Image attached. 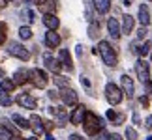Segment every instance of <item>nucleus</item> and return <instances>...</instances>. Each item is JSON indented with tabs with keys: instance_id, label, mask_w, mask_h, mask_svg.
Listing matches in <instances>:
<instances>
[{
	"instance_id": "nucleus-1",
	"label": "nucleus",
	"mask_w": 152,
	"mask_h": 140,
	"mask_svg": "<svg viewBox=\"0 0 152 140\" xmlns=\"http://www.w3.org/2000/svg\"><path fill=\"white\" fill-rule=\"evenodd\" d=\"M83 129L86 135L90 136H96L100 131H103V120L100 116H96L94 112H90V110H86L85 114V120H83Z\"/></svg>"
},
{
	"instance_id": "nucleus-2",
	"label": "nucleus",
	"mask_w": 152,
	"mask_h": 140,
	"mask_svg": "<svg viewBox=\"0 0 152 140\" xmlns=\"http://www.w3.org/2000/svg\"><path fill=\"white\" fill-rule=\"evenodd\" d=\"M98 52H100V56H102V60H103L105 66H109V67L116 66V52L113 51V47H111L107 41H100V43H98Z\"/></svg>"
},
{
	"instance_id": "nucleus-3",
	"label": "nucleus",
	"mask_w": 152,
	"mask_h": 140,
	"mask_svg": "<svg viewBox=\"0 0 152 140\" xmlns=\"http://www.w3.org/2000/svg\"><path fill=\"white\" fill-rule=\"evenodd\" d=\"M122 97H124V92H122L116 84L109 82L107 86H105V99L109 101V105H120Z\"/></svg>"
},
{
	"instance_id": "nucleus-4",
	"label": "nucleus",
	"mask_w": 152,
	"mask_h": 140,
	"mask_svg": "<svg viewBox=\"0 0 152 140\" xmlns=\"http://www.w3.org/2000/svg\"><path fill=\"white\" fill-rule=\"evenodd\" d=\"M8 52L11 56H15V58H19V60H23V62H26L28 58H30V52H28V49L26 47H23L21 43H17V41H8Z\"/></svg>"
},
{
	"instance_id": "nucleus-5",
	"label": "nucleus",
	"mask_w": 152,
	"mask_h": 140,
	"mask_svg": "<svg viewBox=\"0 0 152 140\" xmlns=\"http://www.w3.org/2000/svg\"><path fill=\"white\" fill-rule=\"evenodd\" d=\"M135 73H137V79L141 80L143 84H147V82H150V69H148V64L143 60H137V64H135Z\"/></svg>"
},
{
	"instance_id": "nucleus-6",
	"label": "nucleus",
	"mask_w": 152,
	"mask_h": 140,
	"mask_svg": "<svg viewBox=\"0 0 152 140\" xmlns=\"http://www.w3.org/2000/svg\"><path fill=\"white\" fill-rule=\"evenodd\" d=\"M30 80L39 90H43L45 86H47V75H45V71H42V69H30Z\"/></svg>"
},
{
	"instance_id": "nucleus-7",
	"label": "nucleus",
	"mask_w": 152,
	"mask_h": 140,
	"mask_svg": "<svg viewBox=\"0 0 152 140\" xmlns=\"http://www.w3.org/2000/svg\"><path fill=\"white\" fill-rule=\"evenodd\" d=\"M43 62H45V67H47L51 73H55V75L60 73V69H62V62H60V60H56V58L53 56L51 52H45V54H43Z\"/></svg>"
},
{
	"instance_id": "nucleus-8",
	"label": "nucleus",
	"mask_w": 152,
	"mask_h": 140,
	"mask_svg": "<svg viewBox=\"0 0 152 140\" xmlns=\"http://www.w3.org/2000/svg\"><path fill=\"white\" fill-rule=\"evenodd\" d=\"M60 99L66 107H77V92L72 88H64L60 92Z\"/></svg>"
},
{
	"instance_id": "nucleus-9",
	"label": "nucleus",
	"mask_w": 152,
	"mask_h": 140,
	"mask_svg": "<svg viewBox=\"0 0 152 140\" xmlns=\"http://www.w3.org/2000/svg\"><path fill=\"white\" fill-rule=\"evenodd\" d=\"M17 103H19L23 108H28V110H34L38 107V99L32 97L30 93H21V95L17 97Z\"/></svg>"
},
{
	"instance_id": "nucleus-10",
	"label": "nucleus",
	"mask_w": 152,
	"mask_h": 140,
	"mask_svg": "<svg viewBox=\"0 0 152 140\" xmlns=\"http://www.w3.org/2000/svg\"><path fill=\"white\" fill-rule=\"evenodd\" d=\"M120 82H122V92L128 95V99L133 97V93H135V86H133V80L130 75H122L120 77Z\"/></svg>"
},
{
	"instance_id": "nucleus-11",
	"label": "nucleus",
	"mask_w": 152,
	"mask_h": 140,
	"mask_svg": "<svg viewBox=\"0 0 152 140\" xmlns=\"http://www.w3.org/2000/svg\"><path fill=\"white\" fill-rule=\"evenodd\" d=\"M85 114H86V108H85V105H77L75 107V110L72 114H69V121H72L73 125H79V123H83V120H85Z\"/></svg>"
},
{
	"instance_id": "nucleus-12",
	"label": "nucleus",
	"mask_w": 152,
	"mask_h": 140,
	"mask_svg": "<svg viewBox=\"0 0 152 140\" xmlns=\"http://www.w3.org/2000/svg\"><path fill=\"white\" fill-rule=\"evenodd\" d=\"M28 80H30V71H26V69H17V71L13 73V82L17 86L26 84Z\"/></svg>"
},
{
	"instance_id": "nucleus-13",
	"label": "nucleus",
	"mask_w": 152,
	"mask_h": 140,
	"mask_svg": "<svg viewBox=\"0 0 152 140\" xmlns=\"http://www.w3.org/2000/svg\"><path fill=\"white\" fill-rule=\"evenodd\" d=\"M30 127L34 129V133H36V135H42V133L45 131L43 120L39 118V116H36V114H32V116H30Z\"/></svg>"
},
{
	"instance_id": "nucleus-14",
	"label": "nucleus",
	"mask_w": 152,
	"mask_h": 140,
	"mask_svg": "<svg viewBox=\"0 0 152 140\" xmlns=\"http://www.w3.org/2000/svg\"><path fill=\"white\" fill-rule=\"evenodd\" d=\"M45 45L49 47V49H56L58 45H60V36H58L56 32H47L45 34Z\"/></svg>"
},
{
	"instance_id": "nucleus-15",
	"label": "nucleus",
	"mask_w": 152,
	"mask_h": 140,
	"mask_svg": "<svg viewBox=\"0 0 152 140\" xmlns=\"http://www.w3.org/2000/svg\"><path fill=\"white\" fill-rule=\"evenodd\" d=\"M39 11H43L45 15H55L56 0H43V4H39Z\"/></svg>"
},
{
	"instance_id": "nucleus-16",
	"label": "nucleus",
	"mask_w": 152,
	"mask_h": 140,
	"mask_svg": "<svg viewBox=\"0 0 152 140\" xmlns=\"http://www.w3.org/2000/svg\"><path fill=\"white\" fill-rule=\"evenodd\" d=\"M107 28H109V34H111V38H113V39H118L120 38V25H118V21H116V19H109L107 21Z\"/></svg>"
},
{
	"instance_id": "nucleus-17",
	"label": "nucleus",
	"mask_w": 152,
	"mask_h": 140,
	"mask_svg": "<svg viewBox=\"0 0 152 140\" xmlns=\"http://www.w3.org/2000/svg\"><path fill=\"white\" fill-rule=\"evenodd\" d=\"M133 25H135V19H133L132 15L126 13L124 17H122V34H132Z\"/></svg>"
},
{
	"instance_id": "nucleus-18",
	"label": "nucleus",
	"mask_w": 152,
	"mask_h": 140,
	"mask_svg": "<svg viewBox=\"0 0 152 140\" xmlns=\"http://www.w3.org/2000/svg\"><path fill=\"white\" fill-rule=\"evenodd\" d=\"M43 25L49 28L51 32H55L58 26H60V21L56 19V15H43Z\"/></svg>"
},
{
	"instance_id": "nucleus-19",
	"label": "nucleus",
	"mask_w": 152,
	"mask_h": 140,
	"mask_svg": "<svg viewBox=\"0 0 152 140\" xmlns=\"http://www.w3.org/2000/svg\"><path fill=\"white\" fill-rule=\"evenodd\" d=\"M92 4H94L98 13H107L111 9V0H92Z\"/></svg>"
},
{
	"instance_id": "nucleus-20",
	"label": "nucleus",
	"mask_w": 152,
	"mask_h": 140,
	"mask_svg": "<svg viewBox=\"0 0 152 140\" xmlns=\"http://www.w3.org/2000/svg\"><path fill=\"white\" fill-rule=\"evenodd\" d=\"M139 22H141L143 26H148V22H150V11L145 4L139 8Z\"/></svg>"
},
{
	"instance_id": "nucleus-21",
	"label": "nucleus",
	"mask_w": 152,
	"mask_h": 140,
	"mask_svg": "<svg viewBox=\"0 0 152 140\" xmlns=\"http://www.w3.org/2000/svg\"><path fill=\"white\" fill-rule=\"evenodd\" d=\"M60 62H62V66H66V67H68V71H73L72 56H69V52H68L66 49H62V51H60Z\"/></svg>"
},
{
	"instance_id": "nucleus-22",
	"label": "nucleus",
	"mask_w": 152,
	"mask_h": 140,
	"mask_svg": "<svg viewBox=\"0 0 152 140\" xmlns=\"http://www.w3.org/2000/svg\"><path fill=\"white\" fill-rule=\"evenodd\" d=\"M88 36H90V39H98V36H100V22H98V21H92L90 22Z\"/></svg>"
},
{
	"instance_id": "nucleus-23",
	"label": "nucleus",
	"mask_w": 152,
	"mask_h": 140,
	"mask_svg": "<svg viewBox=\"0 0 152 140\" xmlns=\"http://www.w3.org/2000/svg\"><path fill=\"white\" fill-rule=\"evenodd\" d=\"M15 82L11 79H2V82H0V90H4L6 93H10V92H13L15 90Z\"/></svg>"
},
{
	"instance_id": "nucleus-24",
	"label": "nucleus",
	"mask_w": 152,
	"mask_h": 140,
	"mask_svg": "<svg viewBox=\"0 0 152 140\" xmlns=\"http://www.w3.org/2000/svg\"><path fill=\"white\" fill-rule=\"evenodd\" d=\"M11 120L17 123V127H21V129H30V123H28V120H25L23 116H19V114H13L11 116Z\"/></svg>"
},
{
	"instance_id": "nucleus-25",
	"label": "nucleus",
	"mask_w": 152,
	"mask_h": 140,
	"mask_svg": "<svg viewBox=\"0 0 152 140\" xmlns=\"http://www.w3.org/2000/svg\"><path fill=\"white\" fill-rule=\"evenodd\" d=\"M11 138H13V131L8 125L0 123V140H11Z\"/></svg>"
},
{
	"instance_id": "nucleus-26",
	"label": "nucleus",
	"mask_w": 152,
	"mask_h": 140,
	"mask_svg": "<svg viewBox=\"0 0 152 140\" xmlns=\"http://www.w3.org/2000/svg\"><path fill=\"white\" fill-rule=\"evenodd\" d=\"M53 80H55V84H56V86H60L62 90H64V88H69V80H68L66 77H60V75H56V77L53 79Z\"/></svg>"
},
{
	"instance_id": "nucleus-27",
	"label": "nucleus",
	"mask_w": 152,
	"mask_h": 140,
	"mask_svg": "<svg viewBox=\"0 0 152 140\" xmlns=\"http://www.w3.org/2000/svg\"><path fill=\"white\" fill-rule=\"evenodd\" d=\"M10 105H11L10 93H6L4 90H0V107H10Z\"/></svg>"
},
{
	"instance_id": "nucleus-28",
	"label": "nucleus",
	"mask_w": 152,
	"mask_h": 140,
	"mask_svg": "<svg viewBox=\"0 0 152 140\" xmlns=\"http://www.w3.org/2000/svg\"><path fill=\"white\" fill-rule=\"evenodd\" d=\"M19 38H21V39H30V38H32L30 26H21V28H19Z\"/></svg>"
},
{
	"instance_id": "nucleus-29",
	"label": "nucleus",
	"mask_w": 152,
	"mask_h": 140,
	"mask_svg": "<svg viewBox=\"0 0 152 140\" xmlns=\"http://www.w3.org/2000/svg\"><path fill=\"white\" fill-rule=\"evenodd\" d=\"M49 110H51L53 116H56V118H64V116L68 114V110L66 108H60V107H51Z\"/></svg>"
},
{
	"instance_id": "nucleus-30",
	"label": "nucleus",
	"mask_w": 152,
	"mask_h": 140,
	"mask_svg": "<svg viewBox=\"0 0 152 140\" xmlns=\"http://www.w3.org/2000/svg\"><path fill=\"white\" fill-rule=\"evenodd\" d=\"M6 36H8V25L0 22V47L6 43Z\"/></svg>"
},
{
	"instance_id": "nucleus-31",
	"label": "nucleus",
	"mask_w": 152,
	"mask_h": 140,
	"mask_svg": "<svg viewBox=\"0 0 152 140\" xmlns=\"http://www.w3.org/2000/svg\"><path fill=\"white\" fill-rule=\"evenodd\" d=\"M150 47H152V43H150V41H147V43L141 47V49H137V54L141 56V58H145V56H147L148 52H150Z\"/></svg>"
},
{
	"instance_id": "nucleus-32",
	"label": "nucleus",
	"mask_w": 152,
	"mask_h": 140,
	"mask_svg": "<svg viewBox=\"0 0 152 140\" xmlns=\"http://www.w3.org/2000/svg\"><path fill=\"white\" fill-rule=\"evenodd\" d=\"M126 140H137V131L133 127H128L126 129Z\"/></svg>"
},
{
	"instance_id": "nucleus-33",
	"label": "nucleus",
	"mask_w": 152,
	"mask_h": 140,
	"mask_svg": "<svg viewBox=\"0 0 152 140\" xmlns=\"http://www.w3.org/2000/svg\"><path fill=\"white\" fill-rule=\"evenodd\" d=\"M92 140H111V135H109V133L107 131H100V133H98V135L94 136V138H92Z\"/></svg>"
},
{
	"instance_id": "nucleus-34",
	"label": "nucleus",
	"mask_w": 152,
	"mask_h": 140,
	"mask_svg": "<svg viewBox=\"0 0 152 140\" xmlns=\"http://www.w3.org/2000/svg\"><path fill=\"white\" fill-rule=\"evenodd\" d=\"M145 36H147V26H141V28H139V32H137V38L143 39Z\"/></svg>"
},
{
	"instance_id": "nucleus-35",
	"label": "nucleus",
	"mask_w": 152,
	"mask_h": 140,
	"mask_svg": "<svg viewBox=\"0 0 152 140\" xmlns=\"http://www.w3.org/2000/svg\"><path fill=\"white\" fill-rule=\"evenodd\" d=\"M43 125H45V131L47 133H51L53 129H55V123H53V121H43Z\"/></svg>"
},
{
	"instance_id": "nucleus-36",
	"label": "nucleus",
	"mask_w": 152,
	"mask_h": 140,
	"mask_svg": "<svg viewBox=\"0 0 152 140\" xmlns=\"http://www.w3.org/2000/svg\"><path fill=\"white\" fill-rule=\"evenodd\" d=\"M116 116H118V114H116V112H115V110H107V118H109L111 121H113V123H115V120H116Z\"/></svg>"
},
{
	"instance_id": "nucleus-37",
	"label": "nucleus",
	"mask_w": 152,
	"mask_h": 140,
	"mask_svg": "<svg viewBox=\"0 0 152 140\" xmlns=\"http://www.w3.org/2000/svg\"><path fill=\"white\" fill-rule=\"evenodd\" d=\"M124 120H126V116L124 114H118V116H116V120H115V125H120Z\"/></svg>"
},
{
	"instance_id": "nucleus-38",
	"label": "nucleus",
	"mask_w": 152,
	"mask_h": 140,
	"mask_svg": "<svg viewBox=\"0 0 152 140\" xmlns=\"http://www.w3.org/2000/svg\"><path fill=\"white\" fill-rule=\"evenodd\" d=\"M145 127H147V129H152V116H148V118L145 120Z\"/></svg>"
},
{
	"instance_id": "nucleus-39",
	"label": "nucleus",
	"mask_w": 152,
	"mask_h": 140,
	"mask_svg": "<svg viewBox=\"0 0 152 140\" xmlns=\"http://www.w3.org/2000/svg\"><path fill=\"white\" fill-rule=\"evenodd\" d=\"M139 101H141V105H143V107H148V105H150L148 97H141V99H139Z\"/></svg>"
},
{
	"instance_id": "nucleus-40",
	"label": "nucleus",
	"mask_w": 152,
	"mask_h": 140,
	"mask_svg": "<svg viewBox=\"0 0 152 140\" xmlns=\"http://www.w3.org/2000/svg\"><path fill=\"white\" fill-rule=\"evenodd\" d=\"M145 88H147V92H148V93H152V84H150V82L145 84Z\"/></svg>"
},
{
	"instance_id": "nucleus-41",
	"label": "nucleus",
	"mask_w": 152,
	"mask_h": 140,
	"mask_svg": "<svg viewBox=\"0 0 152 140\" xmlns=\"http://www.w3.org/2000/svg\"><path fill=\"white\" fill-rule=\"evenodd\" d=\"M81 82H83L85 86H90V82H88V79H85V77H81Z\"/></svg>"
},
{
	"instance_id": "nucleus-42",
	"label": "nucleus",
	"mask_w": 152,
	"mask_h": 140,
	"mask_svg": "<svg viewBox=\"0 0 152 140\" xmlns=\"http://www.w3.org/2000/svg\"><path fill=\"white\" fill-rule=\"evenodd\" d=\"M69 140H81V136L79 135H72V136H69Z\"/></svg>"
},
{
	"instance_id": "nucleus-43",
	"label": "nucleus",
	"mask_w": 152,
	"mask_h": 140,
	"mask_svg": "<svg viewBox=\"0 0 152 140\" xmlns=\"http://www.w3.org/2000/svg\"><path fill=\"white\" fill-rule=\"evenodd\" d=\"M111 140H122V136L120 135H113V136H111Z\"/></svg>"
},
{
	"instance_id": "nucleus-44",
	"label": "nucleus",
	"mask_w": 152,
	"mask_h": 140,
	"mask_svg": "<svg viewBox=\"0 0 152 140\" xmlns=\"http://www.w3.org/2000/svg\"><path fill=\"white\" fill-rule=\"evenodd\" d=\"M122 2H124V4H126V6H130V4H132V2H133V0H122Z\"/></svg>"
},
{
	"instance_id": "nucleus-45",
	"label": "nucleus",
	"mask_w": 152,
	"mask_h": 140,
	"mask_svg": "<svg viewBox=\"0 0 152 140\" xmlns=\"http://www.w3.org/2000/svg\"><path fill=\"white\" fill-rule=\"evenodd\" d=\"M11 140H23V138H19V136H13V138H11Z\"/></svg>"
},
{
	"instance_id": "nucleus-46",
	"label": "nucleus",
	"mask_w": 152,
	"mask_h": 140,
	"mask_svg": "<svg viewBox=\"0 0 152 140\" xmlns=\"http://www.w3.org/2000/svg\"><path fill=\"white\" fill-rule=\"evenodd\" d=\"M0 77H4V71H2V67H0Z\"/></svg>"
},
{
	"instance_id": "nucleus-47",
	"label": "nucleus",
	"mask_w": 152,
	"mask_h": 140,
	"mask_svg": "<svg viewBox=\"0 0 152 140\" xmlns=\"http://www.w3.org/2000/svg\"><path fill=\"white\" fill-rule=\"evenodd\" d=\"M28 140H39V138H36V136H34V138H28Z\"/></svg>"
},
{
	"instance_id": "nucleus-48",
	"label": "nucleus",
	"mask_w": 152,
	"mask_h": 140,
	"mask_svg": "<svg viewBox=\"0 0 152 140\" xmlns=\"http://www.w3.org/2000/svg\"><path fill=\"white\" fill-rule=\"evenodd\" d=\"M6 2H11V0H6Z\"/></svg>"
},
{
	"instance_id": "nucleus-49",
	"label": "nucleus",
	"mask_w": 152,
	"mask_h": 140,
	"mask_svg": "<svg viewBox=\"0 0 152 140\" xmlns=\"http://www.w3.org/2000/svg\"><path fill=\"white\" fill-rule=\"evenodd\" d=\"M150 60H152V56H150Z\"/></svg>"
},
{
	"instance_id": "nucleus-50",
	"label": "nucleus",
	"mask_w": 152,
	"mask_h": 140,
	"mask_svg": "<svg viewBox=\"0 0 152 140\" xmlns=\"http://www.w3.org/2000/svg\"><path fill=\"white\" fill-rule=\"evenodd\" d=\"M150 2H152V0H150Z\"/></svg>"
}]
</instances>
